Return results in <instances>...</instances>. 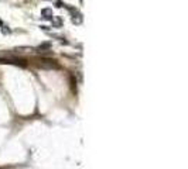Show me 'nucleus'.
<instances>
[{
  "label": "nucleus",
  "instance_id": "1",
  "mask_svg": "<svg viewBox=\"0 0 188 169\" xmlns=\"http://www.w3.org/2000/svg\"><path fill=\"white\" fill-rule=\"evenodd\" d=\"M38 65H40V68H43V69H57V68H58L57 61H54V59H48V58L41 59Z\"/></svg>",
  "mask_w": 188,
  "mask_h": 169
},
{
  "label": "nucleus",
  "instance_id": "2",
  "mask_svg": "<svg viewBox=\"0 0 188 169\" xmlns=\"http://www.w3.org/2000/svg\"><path fill=\"white\" fill-rule=\"evenodd\" d=\"M41 16H43V19H45V20H51L53 19V10L51 9H43L41 10Z\"/></svg>",
  "mask_w": 188,
  "mask_h": 169
},
{
  "label": "nucleus",
  "instance_id": "3",
  "mask_svg": "<svg viewBox=\"0 0 188 169\" xmlns=\"http://www.w3.org/2000/svg\"><path fill=\"white\" fill-rule=\"evenodd\" d=\"M14 51H16V52H31V51H33V47H16Z\"/></svg>",
  "mask_w": 188,
  "mask_h": 169
},
{
  "label": "nucleus",
  "instance_id": "4",
  "mask_svg": "<svg viewBox=\"0 0 188 169\" xmlns=\"http://www.w3.org/2000/svg\"><path fill=\"white\" fill-rule=\"evenodd\" d=\"M51 23H53V27H61L62 25V19L61 17H53L51 19Z\"/></svg>",
  "mask_w": 188,
  "mask_h": 169
},
{
  "label": "nucleus",
  "instance_id": "5",
  "mask_svg": "<svg viewBox=\"0 0 188 169\" xmlns=\"http://www.w3.org/2000/svg\"><path fill=\"white\" fill-rule=\"evenodd\" d=\"M51 48V44L50 42H44V44H41V45H38V52H41V51H44V49H50Z\"/></svg>",
  "mask_w": 188,
  "mask_h": 169
},
{
  "label": "nucleus",
  "instance_id": "6",
  "mask_svg": "<svg viewBox=\"0 0 188 169\" xmlns=\"http://www.w3.org/2000/svg\"><path fill=\"white\" fill-rule=\"evenodd\" d=\"M57 7H58V9H61V7H65V4H64V3H62V1H59V0H57Z\"/></svg>",
  "mask_w": 188,
  "mask_h": 169
},
{
  "label": "nucleus",
  "instance_id": "7",
  "mask_svg": "<svg viewBox=\"0 0 188 169\" xmlns=\"http://www.w3.org/2000/svg\"><path fill=\"white\" fill-rule=\"evenodd\" d=\"M47 1H53V0H47Z\"/></svg>",
  "mask_w": 188,
  "mask_h": 169
}]
</instances>
